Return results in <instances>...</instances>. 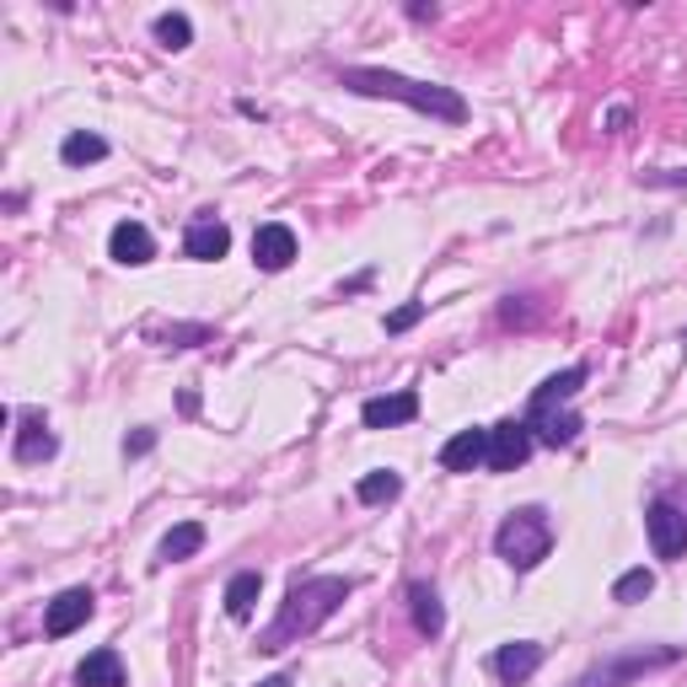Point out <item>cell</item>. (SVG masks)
Wrapping results in <instances>:
<instances>
[{
    "instance_id": "6da1fadb",
    "label": "cell",
    "mask_w": 687,
    "mask_h": 687,
    "mask_svg": "<svg viewBox=\"0 0 687 687\" xmlns=\"http://www.w3.org/2000/svg\"><path fill=\"white\" fill-rule=\"evenodd\" d=\"M338 87H344V91H360V97H392V102H403V108H414V114H430V119H446V124H462V119H468V102H462V91L430 87V81H409V76H398V70L350 65V70H338Z\"/></svg>"
},
{
    "instance_id": "7a4b0ae2",
    "label": "cell",
    "mask_w": 687,
    "mask_h": 687,
    "mask_svg": "<svg viewBox=\"0 0 687 687\" xmlns=\"http://www.w3.org/2000/svg\"><path fill=\"white\" fill-rule=\"evenodd\" d=\"M355 591V580H344V575H317V580H301L291 586V597L279 607V618L264 628V639H258V650H285V645H296L301 634H312V628H323L338 612V601Z\"/></svg>"
},
{
    "instance_id": "3957f363",
    "label": "cell",
    "mask_w": 687,
    "mask_h": 687,
    "mask_svg": "<svg viewBox=\"0 0 687 687\" xmlns=\"http://www.w3.org/2000/svg\"><path fill=\"white\" fill-rule=\"evenodd\" d=\"M548 548H553V527H548V516L538 506L510 510L506 521H500V532H494V553L510 569H538L548 559Z\"/></svg>"
},
{
    "instance_id": "277c9868",
    "label": "cell",
    "mask_w": 687,
    "mask_h": 687,
    "mask_svg": "<svg viewBox=\"0 0 687 687\" xmlns=\"http://www.w3.org/2000/svg\"><path fill=\"white\" fill-rule=\"evenodd\" d=\"M532 424L527 419H506V424H494L489 430V457H483V468H494V473H516L527 457H532Z\"/></svg>"
},
{
    "instance_id": "5b68a950",
    "label": "cell",
    "mask_w": 687,
    "mask_h": 687,
    "mask_svg": "<svg viewBox=\"0 0 687 687\" xmlns=\"http://www.w3.org/2000/svg\"><path fill=\"white\" fill-rule=\"evenodd\" d=\"M645 532H650V548H656V559H683L687 553V516L677 506H656L645 510Z\"/></svg>"
},
{
    "instance_id": "8992f818",
    "label": "cell",
    "mask_w": 687,
    "mask_h": 687,
    "mask_svg": "<svg viewBox=\"0 0 687 687\" xmlns=\"http://www.w3.org/2000/svg\"><path fill=\"white\" fill-rule=\"evenodd\" d=\"M291 258H296V232L285 220H264L253 232V264L264 274H279V269H291Z\"/></svg>"
},
{
    "instance_id": "52a82bcc",
    "label": "cell",
    "mask_w": 687,
    "mask_h": 687,
    "mask_svg": "<svg viewBox=\"0 0 687 687\" xmlns=\"http://www.w3.org/2000/svg\"><path fill=\"white\" fill-rule=\"evenodd\" d=\"M91 607H97V597H91L87 586H70V591H60V597L49 601V612H43V634H49V639L76 634V628L91 618Z\"/></svg>"
},
{
    "instance_id": "ba28073f",
    "label": "cell",
    "mask_w": 687,
    "mask_h": 687,
    "mask_svg": "<svg viewBox=\"0 0 687 687\" xmlns=\"http://www.w3.org/2000/svg\"><path fill=\"white\" fill-rule=\"evenodd\" d=\"M409 419H419V392H387V398H365L360 403L365 430H392V424H409Z\"/></svg>"
},
{
    "instance_id": "9c48e42d",
    "label": "cell",
    "mask_w": 687,
    "mask_h": 687,
    "mask_svg": "<svg viewBox=\"0 0 687 687\" xmlns=\"http://www.w3.org/2000/svg\"><path fill=\"white\" fill-rule=\"evenodd\" d=\"M108 258L124 264V269H140V264L156 258V242H150V232L140 226V220H119L114 237H108Z\"/></svg>"
},
{
    "instance_id": "30bf717a",
    "label": "cell",
    "mask_w": 687,
    "mask_h": 687,
    "mask_svg": "<svg viewBox=\"0 0 687 687\" xmlns=\"http://www.w3.org/2000/svg\"><path fill=\"white\" fill-rule=\"evenodd\" d=\"M183 253H188L194 264H215V258H226V253H232V232H226V220H215V215L194 220L188 237H183Z\"/></svg>"
},
{
    "instance_id": "8fae6325",
    "label": "cell",
    "mask_w": 687,
    "mask_h": 687,
    "mask_svg": "<svg viewBox=\"0 0 687 687\" xmlns=\"http://www.w3.org/2000/svg\"><path fill=\"white\" fill-rule=\"evenodd\" d=\"M483 457H489V430H457L441 446V468L446 473H473V468H483Z\"/></svg>"
},
{
    "instance_id": "7c38bea8",
    "label": "cell",
    "mask_w": 687,
    "mask_h": 687,
    "mask_svg": "<svg viewBox=\"0 0 687 687\" xmlns=\"http://www.w3.org/2000/svg\"><path fill=\"white\" fill-rule=\"evenodd\" d=\"M538 666H542V645H538V639H510V645H500V650H494V671H500L506 683H527Z\"/></svg>"
},
{
    "instance_id": "4fadbf2b",
    "label": "cell",
    "mask_w": 687,
    "mask_h": 687,
    "mask_svg": "<svg viewBox=\"0 0 687 687\" xmlns=\"http://www.w3.org/2000/svg\"><path fill=\"white\" fill-rule=\"evenodd\" d=\"M60 451L55 430L43 414H22V430H17V462H49Z\"/></svg>"
},
{
    "instance_id": "5bb4252c",
    "label": "cell",
    "mask_w": 687,
    "mask_h": 687,
    "mask_svg": "<svg viewBox=\"0 0 687 687\" xmlns=\"http://www.w3.org/2000/svg\"><path fill=\"white\" fill-rule=\"evenodd\" d=\"M76 683L81 687H124V660L114 645H102V650H91L81 666H76Z\"/></svg>"
},
{
    "instance_id": "9a60e30c",
    "label": "cell",
    "mask_w": 687,
    "mask_h": 687,
    "mask_svg": "<svg viewBox=\"0 0 687 687\" xmlns=\"http://www.w3.org/2000/svg\"><path fill=\"white\" fill-rule=\"evenodd\" d=\"M532 435H538L542 446H569L586 424H580V414H559V409H532Z\"/></svg>"
},
{
    "instance_id": "2e32d148",
    "label": "cell",
    "mask_w": 687,
    "mask_h": 687,
    "mask_svg": "<svg viewBox=\"0 0 687 687\" xmlns=\"http://www.w3.org/2000/svg\"><path fill=\"white\" fill-rule=\"evenodd\" d=\"M205 548V527L199 521H178L167 538L156 542V565H183V559H194Z\"/></svg>"
},
{
    "instance_id": "e0dca14e",
    "label": "cell",
    "mask_w": 687,
    "mask_h": 687,
    "mask_svg": "<svg viewBox=\"0 0 687 687\" xmlns=\"http://www.w3.org/2000/svg\"><path fill=\"white\" fill-rule=\"evenodd\" d=\"M409 607H414V624H419V634H441L446 628V607H441V597H435V586H424V580H414L409 586Z\"/></svg>"
},
{
    "instance_id": "ac0fdd59",
    "label": "cell",
    "mask_w": 687,
    "mask_h": 687,
    "mask_svg": "<svg viewBox=\"0 0 687 687\" xmlns=\"http://www.w3.org/2000/svg\"><path fill=\"white\" fill-rule=\"evenodd\" d=\"M258 591H264V575H258V569H242V575H232V586H226V612H232L237 624H247V618H253V607H258Z\"/></svg>"
},
{
    "instance_id": "d6986e66",
    "label": "cell",
    "mask_w": 687,
    "mask_h": 687,
    "mask_svg": "<svg viewBox=\"0 0 687 687\" xmlns=\"http://www.w3.org/2000/svg\"><path fill=\"white\" fill-rule=\"evenodd\" d=\"M580 387H586V365H569V371L548 376V382L532 392V409H559V403H569Z\"/></svg>"
},
{
    "instance_id": "ffe728a7",
    "label": "cell",
    "mask_w": 687,
    "mask_h": 687,
    "mask_svg": "<svg viewBox=\"0 0 687 687\" xmlns=\"http://www.w3.org/2000/svg\"><path fill=\"white\" fill-rule=\"evenodd\" d=\"M102 156H108V140H102V135H91V129L65 135V146H60L65 167H91V161H102Z\"/></svg>"
},
{
    "instance_id": "44dd1931",
    "label": "cell",
    "mask_w": 687,
    "mask_h": 687,
    "mask_svg": "<svg viewBox=\"0 0 687 687\" xmlns=\"http://www.w3.org/2000/svg\"><path fill=\"white\" fill-rule=\"evenodd\" d=\"M355 494L365 506H392V500L403 494V479H398L392 468H376V473H365V479L355 483Z\"/></svg>"
},
{
    "instance_id": "7402d4cb",
    "label": "cell",
    "mask_w": 687,
    "mask_h": 687,
    "mask_svg": "<svg viewBox=\"0 0 687 687\" xmlns=\"http://www.w3.org/2000/svg\"><path fill=\"white\" fill-rule=\"evenodd\" d=\"M156 43H161V49H188V43H194V22H188V17H183V11H167V17H156Z\"/></svg>"
},
{
    "instance_id": "603a6c76",
    "label": "cell",
    "mask_w": 687,
    "mask_h": 687,
    "mask_svg": "<svg viewBox=\"0 0 687 687\" xmlns=\"http://www.w3.org/2000/svg\"><path fill=\"white\" fill-rule=\"evenodd\" d=\"M650 591H656V575L650 569H628V575H618V586H612V601L634 607V601H645Z\"/></svg>"
},
{
    "instance_id": "cb8c5ba5",
    "label": "cell",
    "mask_w": 687,
    "mask_h": 687,
    "mask_svg": "<svg viewBox=\"0 0 687 687\" xmlns=\"http://www.w3.org/2000/svg\"><path fill=\"white\" fill-rule=\"evenodd\" d=\"M419 317H424V301H403L398 312H387V323H382V328H387V333H409Z\"/></svg>"
},
{
    "instance_id": "d4e9b609",
    "label": "cell",
    "mask_w": 687,
    "mask_h": 687,
    "mask_svg": "<svg viewBox=\"0 0 687 687\" xmlns=\"http://www.w3.org/2000/svg\"><path fill=\"white\" fill-rule=\"evenodd\" d=\"M150 446H156V435H150V430H140V435H129V441H124V451H129V457H146Z\"/></svg>"
},
{
    "instance_id": "484cf974",
    "label": "cell",
    "mask_w": 687,
    "mask_h": 687,
    "mask_svg": "<svg viewBox=\"0 0 687 687\" xmlns=\"http://www.w3.org/2000/svg\"><path fill=\"white\" fill-rule=\"evenodd\" d=\"M258 687H291V677H269V683H258Z\"/></svg>"
}]
</instances>
